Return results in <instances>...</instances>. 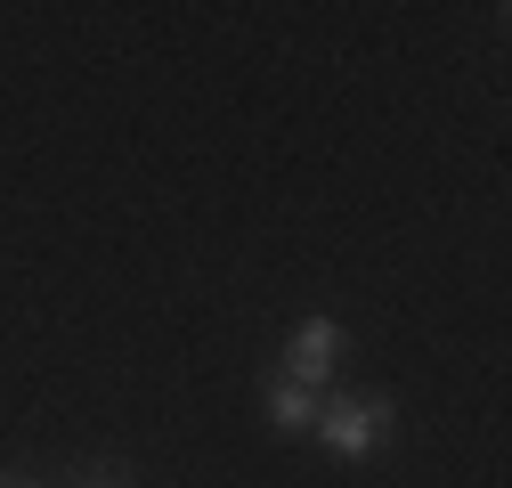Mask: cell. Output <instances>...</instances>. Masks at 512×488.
<instances>
[{
    "label": "cell",
    "mask_w": 512,
    "mask_h": 488,
    "mask_svg": "<svg viewBox=\"0 0 512 488\" xmlns=\"http://www.w3.org/2000/svg\"><path fill=\"white\" fill-rule=\"evenodd\" d=\"M391 432H399V399H382V391H358V399H326V407H317V440H326L342 464H366Z\"/></svg>",
    "instance_id": "1"
},
{
    "label": "cell",
    "mask_w": 512,
    "mask_h": 488,
    "mask_svg": "<svg viewBox=\"0 0 512 488\" xmlns=\"http://www.w3.org/2000/svg\"><path fill=\"white\" fill-rule=\"evenodd\" d=\"M342 358H350V326H342V318H301V326H293V342H285V366H277V375L326 399Z\"/></svg>",
    "instance_id": "2"
},
{
    "label": "cell",
    "mask_w": 512,
    "mask_h": 488,
    "mask_svg": "<svg viewBox=\"0 0 512 488\" xmlns=\"http://www.w3.org/2000/svg\"><path fill=\"white\" fill-rule=\"evenodd\" d=\"M317 407H326V399H317V391H301V383H269V423H277V432H317Z\"/></svg>",
    "instance_id": "3"
},
{
    "label": "cell",
    "mask_w": 512,
    "mask_h": 488,
    "mask_svg": "<svg viewBox=\"0 0 512 488\" xmlns=\"http://www.w3.org/2000/svg\"><path fill=\"white\" fill-rule=\"evenodd\" d=\"M0 488H25V480H0Z\"/></svg>",
    "instance_id": "4"
}]
</instances>
